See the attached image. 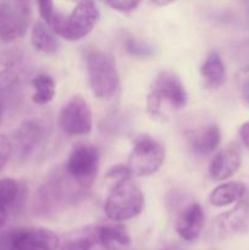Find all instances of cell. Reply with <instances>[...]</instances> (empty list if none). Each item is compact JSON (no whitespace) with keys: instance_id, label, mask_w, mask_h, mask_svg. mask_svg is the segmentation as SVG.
Returning a JSON list of instances; mask_svg holds the SVG:
<instances>
[{"instance_id":"obj_1","label":"cell","mask_w":249,"mask_h":250,"mask_svg":"<svg viewBox=\"0 0 249 250\" xmlns=\"http://www.w3.org/2000/svg\"><path fill=\"white\" fill-rule=\"evenodd\" d=\"M87 192L77 185L63 168H58L38 188L33 200L34 214L49 217L75 204Z\"/></svg>"},{"instance_id":"obj_2","label":"cell","mask_w":249,"mask_h":250,"mask_svg":"<svg viewBox=\"0 0 249 250\" xmlns=\"http://www.w3.org/2000/svg\"><path fill=\"white\" fill-rule=\"evenodd\" d=\"M144 209V194L132 178L115 182L105 200L104 210L111 221L124 222L138 216Z\"/></svg>"},{"instance_id":"obj_3","label":"cell","mask_w":249,"mask_h":250,"mask_svg":"<svg viewBox=\"0 0 249 250\" xmlns=\"http://www.w3.org/2000/svg\"><path fill=\"white\" fill-rule=\"evenodd\" d=\"M88 82L93 94L99 99H110L120 87V76L114 58L104 51L92 50L85 55Z\"/></svg>"},{"instance_id":"obj_4","label":"cell","mask_w":249,"mask_h":250,"mask_svg":"<svg viewBox=\"0 0 249 250\" xmlns=\"http://www.w3.org/2000/svg\"><path fill=\"white\" fill-rule=\"evenodd\" d=\"M188 94L185 84L176 73L163 71L154 81L146 97V110L153 117L163 114V105L171 109H181L187 104Z\"/></svg>"},{"instance_id":"obj_5","label":"cell","mask_w":249,"mask_h":250,"mask_svg":"<svg viewBox=\"0 0 249 250\" xmlns=\"http://www.w3.org/2000/svg\"><path fill=\"white\" fill-rule=\"evenodd\" d=\"M165 161V148L160 142L148 134H141L134 139L128 159L132 176L148 177L160 170Z\"/></svg>"},{"instance_id":"obj_6","label":"cell","mask_w":249,"mask_h":250,"mask_svg":"<svg viewBox=\"0 0 249 250\" xmlns=\"http://www.w3.org/2000/svg\"><path fill=\"white\" fill-rule=\"evenodd\" d=\"M63 170L83 189L93 186L99 171V151L89 144H80L72 149Z\"/></svg>"},{"instance_id":"obj_7","label":"cell","mask_w":249,"mask_h":250,"mask_svg":"<svg viewBox=\"0 0 249 250\" xmlns=\"http://www.w3.org/2000/svg\"><path fill=\"white\" fill-rule=\"evenodd\" d=\"M0 243L1 250H56L60 239L48 229L23 227L7 232Z\"/></svg>"},{"instance_id":"obj_8","label":"cell","mask_w":249,"mask_h":250,"mask_svg":"<svg viewBox=\"0 0 249 250\" xmlns=\"http://www.w3.org/2000/svg\"><path fill=\"white\" fill-rule=\"evenodd\" d=\"M59 125L68 136H85L93 128V114L87 100L81 95L71 98L61 109Z\"/></svg>"},{"instance_id":"obj_9","label":"cell","mask_w":249,"mask_h":250,"mask_svg":"<svg viewBox=\"0 0 249 250\" xmlns=\"http://www.w3.org/2000/svg\"><path fill=\"white\" fill-rule=\"evenodd\" d=\"M99 19L100 12L95 2L93 0H81L66 17L60 37L70 42L80 41L94 29Z\"/></svg>"},{"instance_id":"obj_10","label":"cell","mask_w":249,"mask_h":250,"mask_svg":"<svg viewBox=\"0 0 249 250\" xmlns=\"http://www.w3.org/2000/svg\"><path fill=\"white\" fill-rule=\"evenodd\" d=\"M23 55L19 50H6L0 56V99H17L22 87Z\"/></svg>"},{"instance_id":"obj_11","label":"cell","mask_w":249,"mask_h":250,"mask_svg":"<svg viewBox=\"0 0 249 250\" xmlns=\"http://www.w3.org/2000/svg\"><path fill=\"white\" fill-rule=\"evenodd\" d=\"M46 128L43 122L29 119L22 122L15 131L12 139V150L20 159H28L38 146L45 141Z\"/></svg>"},{"instance_id":"obj_12","label":"cell","mask_w":249,"mask_h":250,"mask_svg":"<svg viewBox=\"0 0 249 250\" xmlns=\"http://www.w3.org/2000/svg\"><path fill=\"white\" fill-rule=\"evenodd\" d=\"M249 219V193L247 192L237 202L236 207L216 216L212 222V229L220 238L233 236L243 231Z\"/></svg>"},{"instance_id":"obj_13","label":"cell","mask_w":249,"mask_h":250,"mask_svg":"<svg viewBox=\"0 0 249 250\" xmlns=\"http://www.w3.org/2000/svg\"><path fill=\"white\" fill-rule=\"evenodd\" d=\"M204 220V210L199 203H189L178 214L175 225L176 232L185 241H195L202 233Z\"/></svg>"},{"instance_id":"obj_14","label":"cell","mask_w":249,"mask_h":250,"mask_svg":"<svg viewBox=\"0 0 249 250\" xmlns=\"http://www.w3.org/2000/svg\"><path fill=\"white\" fill-rule=\"evenodd\" d=\"M242 164V154L236 144L222 149L209 164V175L214 181L221 182L232 177Z\"/></svg>"},{"instance_id":"obj_15","label":"cell","mask_w":249,"mask_h":250,"mask_svg":"<svg viewBox=\"0 0 249 250\" xmlns=\"http://www.w3.org/2000/svg\"><path fill=\"white\" fill-rule=\"evenodd\" d=\"M186 138L194 153L208 155L214 153L221 142V132L217 125L210 124L186 132Z\"/></svg>"},{"instance_id":"obj_16","label":"cell","mask_w":249,"mask_h":250,"mask_svg":"<svg viewBox=\"0 0 249 250\" xmlns=\"http://www.w3.org/2000/svg\"><path fill=\"white\" fill-rule=\"evenodd\" d=\"M95 242L104 250H127L131 246V237L121 222L102 225L94 229Z\"/></svg>"},{"instance_id":"obj_17","label":"cell","mask_w":249,"mask_h":250,"mask_svg":"<svg viewBox=\"0 0 249 250\" xmlns=\"http://www.w3.org/2000/svg\"><path fill=\"white\" fill-rule=\"evenodd\" d=\"M27 22L23 14L6 2H0V39L5 43L16 41L26 32Z\"/></svg>"},{"instance_id":"obj_18","label":"cell","mask_w":249,"mask_h":250,"mask_svg":"<svg viewBox=\"0 0 249 250\" xmlns=\"http://www.w3.org/2000/svg\"><path fill=\"white\" fill-rule=\"evenodd\" d=\"M203 83L209 89H217L226 81V67L217 51H210L200 66Z\"/></svg>"},{"instance_id":"obj_19","label":"cell","mask_w":249,"mask_h":250,"mask_svg":"<svg viewBox=\"0 0 249 250\" xmlns=\"http://www.w3.org/2000/svg\"><path fill=\"white\" fill-rule=\"evenodd\" d=\"M248 192L246 185L241 182H227L217 186L211 190L209 195V202L214 207L222 208L236 203Z\"/></svg>"},{"instance_id":"obj_20","label":"cell","mask_w":249,"mask_h":250,"mask_svg":"<svg viewBox=\"0 0 249 250\" xmlns=\"http://www.w3.org/2000/svg\"><path fill=\"white\" fill-rule=\"evenodd\" d=\"M31 43L34 49L44 54H54L59 48L55 34L43 22H37L32 27Z\"/></svg>"},{"instance_id":"obj_21","label":"cell","mask_w":249,"mask_h":250,"mask_svg":"<svg viewBox=\"0 0 249 250\" xmlns=\"http://www.w3.org/2000/svg\"><path fill=\"white\" fill-rule=\"evenodd\" d=\"M32 87L34 89L32 99L37 105L49 104L56 94L55 81L46 73H38L32 80Z\"/></svg>"},{"instance_id":"obj_22","label":"cell","mask_w":249,"mask_h":250,"mask_svg":"<svg viewBox=\"0 0 249 250\" xmlns=\"http://www.w3.org/2000/svg\"><path fill=\"white\" fill-rule=\"evenodd\" d=\"M20 193V186L14 178L0 180V205L11 209L15 204H17Z\"/></svg>"},{"instance_id":"obj_23","label":"cell","mask_w":249,"mask_h":250,"mask_svg":"<svg viewBox=\"0 0 249 250\" xmlns=\"http://www.w3.org/2000/svg\"><path fill=\"white\" fill-rule=\"evenodd\" d=\"M124 49L127 53L131 54L132 56L137 58H148V56L154 55V48L150 44L145 43L143 41H139L133 36H126L124 39Z\"/></svg>"},{"instance_id":"obj_24","label":"cell","mask_w":249,"mask_h":250,"mask_svg":"<svg viewBox=\"0 0 249 250\" xmlns=\"http://www.w3.org/2000/svg\"><path fill=\"white\" fill-rule=\"evenodd\" d=\"M95 243L94 231L87 232L66 242L62 250H90Z\"/></svg>"},{"instance_id":"obj_25","label":"cell","mask_w":249,"mask_h":250,"mask_svg":"<svg viewBox=\"0 0 249 250\" xmlns=\"http://www.w3.org/2000/svg\"><path fill=\"white\" fill-rule=\"evenodd\" d=\"M141 0H106V4L111 9L120 12L133 11L139 5Z\"/></svg>"},{"instance_id":"obj_26","label":"cell","mask_w":249,"mask_h":250,"mask_svg":"<svg viewBox=\"0 0 249 250\" xmlns=\"http://www.w3.org/2000/svg\"><path fill=\"white\" fill-rule=\"evenodd\" d=\"M12 151V142L6 136L0 134V170L9 161Z\"/></svg>"},{"instance_id":"obj_27","label":"cell","mask_w":249,"mask_h":250,"mask_svg":"<svg viewBox=\"0 0 249 250\" xmlns=\"http://www.w3.org/2000/svg\"><path fill=\"white\" fill-rule=\"evenodd\" d=\"M106 177L111 178L115 182H117V181L124 180V178H131L132 173L131 171H129L128 166L122 165V164H117V165L112 166V167L107 171Z\"/></svg>"},{"instance_id":"obj_28","label":"cell","mask_w":249,"mask_h":250,"mask_svg":"<svg viewBox=\"0 0 249 250\" xmlns=\"http://www.w3.org/2000/svg\"><path fill=\"white\" fill-rule=\"evenodd\" d=\"M37 6H38V11L41 17L43 19V21L46 24L50 22V20L53 19L54 14V2L53 0H36Z\"/></svg>"},{"instance_id":"obj_29","label":"cell","mask_w":249,"mask_h":250,"mask_svg":"<svg viewBox=\"0 0 249 250\" xmlns=\"http://www.w3.org/2000/svg\"><path fill=\"white\" fill-rule=\"evenodd\" d=\"M239 88L244 102L249 105V65L242 70L239 76Z\"/></svg>"},{"instance_id":"obj_30","label":"cell","mask_w":249,"mask_h":250,"mask_svg":"<svg viewBox=\"0 0 249 250\" xmlns=\"http://www.w3.org/2000/svg\"><path fill=\"white\" fill-rule=\"evenodd\" d=\"M239 136H241L242 143L249 150V121L242 125L241 128H239Z\"/></svg>"},{"instance_id":"obj_31","label":"cell","mask_w":249,"mask_h":250,"mask_svg":"<svg viewBox=\"0 0 249 250\" xmlns=\"http://www.w3.org/2000/svg\"><path fill=\"white\" fill-rule=\"evenodd\" d=\"M9 208L4 207V205H0V229L5 226V224L7 222L9 219Z\"/></svg>"},{"instance_id":"obj_32","label":"cell","mask_w":249,"mask_h":250,"mask_svg":"<svg viewBox=\"0 0 249 250\" xmlns=\"http://www.w3.org/2000/svg\"><path fill=\"white\" fill-rule=\"evenodd\" d=\"M175 1H177V0H151V2L155 4L156 6H166V5H170Z\"/></svg>"},{"instance_id":"obj_33","label":"cell","mask_w":249,"mask_h":250,"mask_svg":"<svg viewBox=\"0 0 249 250\" xmlns=\"http://www.w3.org/2000/svg\"><path fill=\"white\" fill-rule=\"evenodd\" d=\"M241 4L249 12V0H241Z\"/></svg>"},{"instance_id":"obj_34","label":"cell","mask_w":249,"mask_h":250,"mask_svg":"<svg viewBox=\"0 0 249 250\" xmlns=\"http://www.w3.org/2000/svg\"><path fill=\"white\" fill-rule=\"evenodd\" d=\"M159 250H177V247L175 246H168V247H165V248H161Z\"/></svg>"},{"instance_id":"obj_35","label":"cell","mask_w":249,"mask_h":250,"mask_svg":"<svg viewBox=\"0 0 249 250\" xmlns=\"http://www.w3.org/2000/svg\"><path fill=\"white\" fill-rule=\"evenodd\" d=\"M1 120H2V102L0 99V124H1Z\"/></svg>"},{"instance_id":"obj_36","label":"cell","mask_w":249,"mask_h":250,"mask_svg":"<svg viewBox=\"0 0 249 250\" xmlns=\"http://www.w3.org/2000/svg\"><path fill=\"white\" fill-rule=\"evenodd\" d=\"M15 1H16V2H19V4H23V2H24V0H15Z\"/></svg>"},{"instance_id":"obj_37","label":"cell","mask_w":249,"mask_h":250,"mask_svg":"<svg viewBox=\"0 0 249 250\" xmlns=\"http://www.w3.org/2000/svg\"><path fill=\"white\" fill-rule=\"evenodd\" d=\"M0 250H1V243H0Z\"/></svg>"}]
</instances>
